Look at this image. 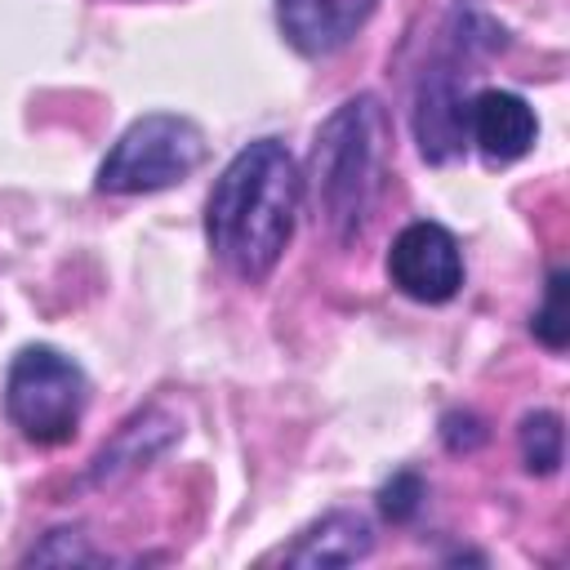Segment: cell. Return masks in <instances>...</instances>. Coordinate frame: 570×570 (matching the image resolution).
<instances>
[{"label":"cell","mask_w":570,"mask_h":570,"mask_svg":"<svg viewBox=\"0 0 570 570\" xmlns=\"http://www.w3.org/2000/svg\"><path fill=\"white\" fill-rule=\"evenodd\" d=\"M298 214V169L276 138H258L232 156L205 205L209 249L249 285L281 263Z\"/></svg>","instance_id":"obj_1"},{"label":"cell","mask_w":570,"mask_h":570,"mask_svg":"<svg viewBox=\"0 0 570 570\" xmlns=\"http://www.w3.org/2000/svg\"><path fill=\"white\" fill-rule=\"evenodd\" d=\"M379 138H383V111L370 94L343 102L316 134V151H312L316 200L338 236L361 232L370 214V200L379 191Z\"/></svg>","instance_id":"obj_2"},{"label":"cell","mask_w":570,"mask_h":570,"mask_svg":"<svg viewBox=\"0 0 570 570\" xmlns=\"http://www.w3.org/2000/svg\"><path fill=\"white\" fill-rule=\"evenodd\" d=\"M89 401L80 365L53 347H22L4 379V410L13 428L36 445H62L76 436Z\"/></svg>","instance_id":"obj_3"},{"label":"cell","mask_w":570,"mask_h":570,"mask_svg":"<svg viewBox=\"0 0 570 570\" xmlns=\"http://www.w3.org/2000/svg\"><path fill=\"white\" fill-rule=\"evenodd\" d=\"M205 160V138L187 116H142L134 120L120 142L107 151L102 169H98V187L116 191V196H134V191H160L183 183L196 165Z\"/></svg>","instance_id":"obj_4"},{"label":"cell","mask_w":570,"mask_h":570,"mask_svg":"<svg viewBox=\"0 0 570 570\" xmlns=\"http://www.w3.org/2000/svg\"><path fill=\"white\" fill-rule=\"evenodd\" d=\"M387 276L419 303H445L463 285L459 240L441 223H410L387 249Z\"/></svg>","instance_id":"obj_5"},{"label":"cell","mask_w":570,"mask_h":570,"mask_svg":"<svg viewBox=\"0 0 570 570\" xmlns=\"http://www.w3.org/2000/svg\"><path fill=\"white\" fill-rule=\"evenodd\" d=\"M374 4L379 0H276V22L298 53L325 58L370 22Z\"/></svg>","instance_id":"obj_6"},{"label":"cell","mask_w":570,"mask_h":570,"mask_svg":"<svg viewBox=\"0 0 570 570\" xmlns=\"http://www.w3.org/2000/svg\"><path fill=\"white\" fill-rule=\"evenodd\" d=\"M414 129H419V151L428 160H450L463 151V134H468V107L459 94V80L450 67H432L419 85V111H414Z\"/></svg>","instance_id":"obj_7"},{"label":"cell","mask_w":570,"mask_h":570,"mask_svg":"<svg viewBox=\"0 0 570 570\" xmlns=\"http://www.w3.org/2000/svg\"><path fill=\"white\" fill-rule=\"evenodd\" d=\"M468 125H472V138L490 165H508V160L525 156L534 142V129H539L530 102L508 94V89L476 94V102L468 107Z\"/></svg>","instance_id":"obj_8"},{"label":"cell","mask_w":570,"mask_h":570,"mask_svg":"<svg viewBox=\"0 0 570 570\" xmlns=\"http://www.w3.org/2000/svg\"><path fill=\"white\" fill-rule=\"evenodd\" d=\"M374 548L370 521L356 512H330L325 521H316L294 548H285L289 566H352Z\"/></svg>","instance_id":"obj_9"},{"label":"cell","mask_w":570,"mask_h":570,"mask_svg":"<svg viewBox=\"0 0 570 570\" xmlns=\"http://www.w3.org/2000/svg\"><path fill=\"white\" fill-rule=\"evenodd\" d=\"M521 463L539 476L557 472L561 463V419L548 410H534L521 419Z\"/></svg>","instance_id":"obj_10"},{"label":"cell","mask_w":570,"mask_h":570,"mask_svg":"<svg viewBox=\"0 0 570 570\" xmlns=\"http://www.w3.org/2000/svg\"><path fill=\"white\" fill-rule=\"evenodd\" d=\"M534 334L552 347V352H561L566 343H570V312H566V272H552V281H548V303L534 312Z\"/></svg>","instance_id":"obj_11"},{"label":"cell","mask_w":570,"mask_h":570,"mask_svg":"<svg viewBox=\"0 0 570 570\" xmlns=\"http://www.w3.org/2000/svg\"><path fill=\"white\" fill-rule=\"evenodd\" d=\"M423 503V481L414 472H396L383 490H379V508L392 517V521H410Z\"/></svg>","instance_id":"obj_12"}]
</instances>
